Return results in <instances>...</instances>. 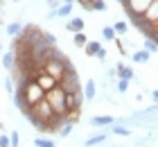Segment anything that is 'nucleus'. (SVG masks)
<instances>
[{"label": "nucleus", "instance_id": "35", "mask_svg": "<svg viewBox=\"0 0 158 147\" xmlns=\"http://www.w3.org/2000/svg\"><path fill=\"white\" fill-rule=\"evenodd\" d=\"M11 2H18V0H11Z\"/></svg>", "mask_w": 158, "mask_h": 147}, {"label": "nucleus", "instance_id": "25", "mask_svg": "<svg viewBox=\"0 0 158 147\" xmlns=\"http://www.w3.org/2000/svg\"><path fill=\"white\" fill-rule=\"evenodd\" d=\"M113 134H118V136H129L131 131H129L127 127H113Z\"/></svg>", "mask_w": 158, "mask_h": 147}, {"label": "nucleus", "instance_id": "26", "mask_svg": "<svg viewBox=\"0 0 158 147\" xmlns=\"http://www.w3.org/2000/svg\"><path fill=\"white\" fill-rule=\"evenodd\" d=\"M127 88H129V82H127V79H120V82H118V91H120V93H124Z\"/></svg>", "mask_w": 158, "mask_h": 147}, {"label": "nucleus", "instance_id": "28", "mask_svg": "<svg viewBox=\"0 0 158 147\" xmlns=\"http://www.w3.org/2000/svg\"><path fill=\"white\" fill-rule=\"evenodd\" d=\"M5 88L9 91V95H14V84H11V77H7V79H5Z\"/></svg>", "mask_w": 158, "mask_h": 147}, {"label": "nucleus", "instance_id": "21", "mask_svg": "<svg viewBox=\"0 0 158 147\" xmlns=\"http://www.w3.org/2000/svg\"><path fill=\"white\" fill-rule=\"evenodd\" d=\"M145 50H147L149 54H152V52H156V50H158V43H156V41H152V39H147V43H145Z\"/></svg>", "mask_w": 158, "mask_h": 147}, {"label": "nucleus", "instance_id": "23", "mask_svg": "<svg viewBox=\"0 0 158 147\" xmlns=\"http://www.w3.org/2000/svg\"><path fill=\"white\" fill-rule=\"evenodd\" d=\"M70 131H73V124H70V122H66V124H63V127L59 129V136H63V138H66V136H70Z\"/></svg>", "mask_w": 158, "mask_h": 147}, {"label": "nucleus", "instance_id": "33", "mask_svg": "<svg viewBox=\"0 0 158 147\" xmlns=\"http://www.w3.org/2000/svg\"><path fill=\"white\" fill-rule=\"evenodd\" d=\"M2 2H5V0H0V7H2Z\"/></svg>", "mask_w": 158, "mask_h": 147}, {"label": "nucleus", "instance_id": "2", "mask_svg": "<svg viewBox=\"0 0 158 147\" xmlns=\"http://www.w3.org/2000/svg\"><path fill=\"white\" fill-rule=\"evenodd\" d=\"M152 2L154 0H127L124 9H127V14L131 18H138V16H145L147 14V9L152 7Z\"/></svg>", "mask_w": 158, "mask_h": 147}, {"label": "nucleus", "instance_id": "19", "mask_svg": "<svg viewBox=\"0 0 158 147\" xmlns=\"http://www.w3.org/2000/svg\"><path fill=\"white\" fill-rule=\"evenodd\" d=\"M34 145H36V147H54V143L50 141V138H36Z\"/></svg>", "mask_w": 158, "mask_h": 147}, {"label": "nucleus", "instance_id": "6", "mask_svg": "<svg viewBox=\"0 0 158 147\" xmlns=\"http://www.w3.org/2000/svg\"><path fill=\"white\" fill-rule=\"evenodd\" d=\"M115 72L120 75V79H127V82H131V79H133V68L124 66L122 61H118V66H115Z\"/></svg>", "mask_w": 158, "mask_h": 147}, {"label": "nucleus", "instance_id": "17", "mask_svg": "<svg viewBox=\"0 0 158 147\" xmlns=\"http://www.w3.org/2000/svg\"><path fill=\"white\" fill-rule=\"evenodd\" d=\"M20 29H23L20 23H9V25H7V34H9V36H18Z\"/></svg>", "mask_w": 158, "mask_h": 147}, {"label": "nucleus", "instance_id": "18", "mask_svg": "<svg viewBox=\"0 0 158 147\" xmlns=\"http://www.w3.org/2000/svg\"><path fill=\"white\" fill-rule=\"evenodd\" d=\"M104 141H106V136H104V134H97V136H93V138H88V141H86V147H93V145L104 143Z\"/></svg>", "mask_w": 158, "mask_h": 147}, {"label": "nucleus", "instance_id": "9", "mask_svg": "<svg viewBox=\"0 0 158 147\" xmlns=\"http://www.w3.org/2000/svg\"><path fill=\"white\" fill-rule=\"evenodd\" d=\"M0 59H2V68L5 70H14V61H16V57H14V52L9 50V52L0 54Z\"/></svg>", "mask_w": 158, "mask_h": 147}, {"label": "nucleus", "instance_id": "5", "mask_svg": "<svg viewBox=\"0 0 158 147\" xmlns=\"http://www.w3.org/2000/svg\"><path fill=\"white\" fill-rule=\"evenodd\" d=\"M81 102H84V93L77 91V93H66V109L73 111V109H81Z\"/></svg>", "mask_w": 158, "mask_h": 147}, {"label": "nucleus", "instance_id": "16", "mask_svg": "<svg viewBox=\"0 0 158 147\" xmlns=\"http://www.w3.org/2000/svg\"><path fill=\"white\" fill-rule=\"evenodd\" d=\"M113 29H115V34L120 36V34H127V29H129V23H124V20H118L115 25H111Z\"/></svg>", "mask_w": 158, "mask_h": 147}, {"label": "nucleus", "instance_id": "30", "mask_svg": "<svg viewBox=\"0 0 158 147\" xmlns=\"http://www.w3.org/2000/svg\"><path fill=\"white\" fill-rule=\"evenodd\" d=\"M95 57H97V59H102V61H104V59H106V50H104V48H99V52H97Z\"/></svg>", "mask_w": 158, "mask_h": 147}, {"label": "nucleus", "instance_id": "32", "mask_svg": "<svg viewBox=\"0 0 158 147\" xmlns=\"http://www.w3.org/2000/svg\"><path fill=\"white\" fill-rule=\"evenodd\" d=\"M63 2H70V5H73V2H75V0H63Z\"/></svg>", "mask_w": 158, "mask_h": 147}, {"label": "nucleus", "instance_id": "34", "mask_svg": "<svg viewBox=\"0 0 158 147\" xmlns=\"http://www.w3.org/2000/svg\"><path fill=\"white\" fill-rule=\"evenodd\" d=\"M0 52H2V45H0Z\"/></svg>", "mask_w": 158, "mask_h": 147}, {"label": "nucleus", "instance_id": "22", "mask_svg": "<svg viewBox=\"0 0 158 147\" xmlns=\"http://www.w3.org/2000/svg\"><path fill=\"white\" fill-rule=\"evenodd\" d=\"M104 9H106L104 0H93V11H104Z\"/></svg>", "mask_w": 158, "mask_h": 147}, {"label": "nucleus", "instance_id": "27", "mask_svg": "<svg viewBox=\"0 0 158 147\" xmlns=\"http://www.w3.org/2000/svg\"><path fill=\"white\" fill-rule=\"evenodd\" d=\"M0 147H11V145H9V136H7V134L0 136Z\"/></svg>", "mask_w": 158, "mask_h": 147}, {"label": "nucleus", "instance_id": "4", "mask_svg": "<svg viewBox=\"0 0 158 147\" xmlns=\"http://www.w3.org/2000/svg\"><path fill=\"white\" fill-rule=\"evenodd\" d=\"M34 82H36V84H39V88H41V91H43V93H48V91H52V88H54L56 84H59V82H56V79H54L52 75H48V72H45V70H41V72H39V75H36V77H34Z\"/></svg>", "mask_w": 158, "mask_h": 147}, {"label": "nucleus", "instance_id": "7", "mask_svg": "<svg viewBox=\"0 0 158 147\" xmlns=\"http://www.w3.org/2000/svg\"><path fill=\"white\" fill-rule=\"evenodd\" d=\"M66 29H68V32H73V34L84 32V18H73V20H68V23H66Z\"/></svg>", "mask_w": 158, "mask_h": 147}, {"label": "nucleus", "instance_id": "24", "mask_svg": "<svg viewBox=\"0 0 158 147\" xmlns=\"http://www.w3.org/2000/svg\"><path fill=\"white\" fill-rule=\"evenodd\" d=\"M77 5H81L86 11H93V0H75Z\"/></svg>", "mask_w": 158, "mask_h": 147}, {"label": "nucleus", "instance_id": "14", "mask_svg": "<svg viewBox=\"0 0 158 147\" xmlns=\"http://www.w3.org/2000/svg\"><path fill=\"white\" fill-rule=\"evenodd\" d=\"M73 43H75L77 48H84L86 43H88V39H86V34H84V32H77V34H75V39H73Z\"/></svg>", "mask_w": 158, "mask_h": 147}, {"label": "nucleus", "instance_id": "15", "mask_svg": "<svg viewBox=\"0 0 158 147\" xmlns=\"http://www.w3.org/2000/svg\"><path fill=\"white\" fill-rule=\"evenodd\" d=\"M102 36H104V39H106V41H115V39H118V34H115V29H113L111 25L102 29Z\"/></svg>", "mask_w": 158, "mask_h": 147}, {"label": "nucleus", "instance_id": "36", "mask_svg": "<svg viewBox=\"0 0 158 147\" xmlns=\"http://www.w3.org/2000/svg\"><path fill=\"white\" fill-rule=\"evenodd\" d=\"M48 2H50V0H48Z\"/></svg>", "mask_w": 158, "mask_h": 147}, {"label": "nucleus", "instance_id": "11", "mask_svg": "<svg viewBox=\"0 0 158 147\" xmlns=\"http://www.w3.org/2000/svg\"><path fill=\"white\" fill-rule=\"evenodd\" d=\"M99 48H102V45H99L97 41H88V43L84 45V52H86V54H90V57H95V54L99 52Z\"/></svg>", "mask_w": 158, "mask_h": 147}, {"label": "nucleus", "instance_id": "29", "mask_svg": "<svg viewBox=\"0 0 158 147\" xmlns=\"http://www.w3.org/2000/svg\"><path fill=\"white\" fill-rule=\"evenodd\" d=\"M113 43H115V48L120 50V54H124V43H122L120 39H115V41H113Z\"/></svg>", "mask_w": 158, "mask_h": 147}, {"label": "nucleus", "instance_id": "20", "mask_svg": "<svg viewBox=\"0 0 158 147\" xmlns=\"http://www.w3.org/2000/svg\"><path fill=\"white\" fill-rule=\"evenodd\" d=\"M9 145H11V147H18V145H20V134H18V131H11V136H9Z\"/></svg>", "mask_w": 158, "mask_h": 147}, {"label": "nucleus", "instance_id": "13", "mask_svg": "<svg viewBox=\"0 0 158 147\" xmlns=\"http://www.w3.org/2000/svg\"><path fill=\"white\" fill-rule=\"evenodd\" d=\"M70 11H73V5L70 2H63L61 7H56V16H70Z\"/></svg>", "mask_w": 158, "mask_h": 147}, {"label": "nucleus", "instance_id": "12", "mask_svg": "<svg viewBox=\"0 0 158 147\" xmlns=\"http://www.w3.org/2000/svg\"><path fill=\"white\" fill-rule=\"evenodd\" d=\"M113 122H115L113 115H95V118H93V124H97V127H99V124H113Z\"/></svg>", "mask_w": 158, "mask_h": 147}, {"label": "nucleus", "instance_id": "3", "mask_svg": "<svg viewBox=\"0 0 158 147\" xmlns=\"http://www.w3.org/2000/svg\"><path fill=\"white\" fill-rule=\"evenodd\" d=\"M59 86H61L66 93H77V91H81V82H79V77H77V70H75V68L66 70V75H63V79L59 82Z\"/></svg>", "mask_w": 158, "mask_h": 147}, {"label": "nucleus", "instance_id": "10", "mask_svg": "<svg viewBox=\"0 0 158 147\" xmlns=\"http://www.w3.org/2000/svg\"><path fill=\"white\" fill-rule=\"evenodd\" d=\"M149 57H152V54H149L147 50H135V52L131 54V59H133L135 63H147V61H149Z\"/></svg>", "mask_w": 158, "mask_h": 147}, {"label": "nucleus", "instance_id": "8", "mask_svg": "<svg viewBox=\"0 0 158 147\" xmlns=\"http://www.w3.org/2000/svg\"><path fill=\"white\" fill-rule=\"evenodd\" d=\"M84 97L86 100H95V95H97V88H95V79H88L86 82V88H84Z\"/></svg>", "mask_w": 158, "mask_h": 147}, {"label": "nucleus", "instance_id": "1", "mask_svg": "<svg viewBox=\"0 0 158 147\" xmlns=\"http://www.w3.org/2000/svg\"><path fill=\"white\" fill-rule=\"evenodd\" d=\"M45 100L50 102V106H52V111L54 113H61V115H66L68 113V109H66V91L56 84L52 91H48L45 93Z\"/></svg>", "mask_w": 158, "mask_h": 147}, {"label": "nucleus", "instance_id": "31", "mask_svg": "<svg viewBox=\"0 0 158 147\" xmlns=\"http://www.w3.org/2000/svg\"><path fill=\"white\" fill-rule=\"evenodd\" d=\"M154 102H158V91H154Z\"/></svg>", "mask_w": 158, "mask_h": 147}]
</instances>
